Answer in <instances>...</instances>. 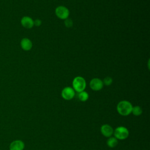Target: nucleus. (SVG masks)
Segmentation results:
<instances>
[{"instance_id": "7ed1b4c3", "label": "nucleus", "mask_w": 150, "mask_h": 150, "mask_svg": "<svg viewBox=\"0 0 150 150\" xmlns=\"http://www.w3.org/2000/svg\"><path fill=\"white\" fill-rule=\"evenodd\" d=\"M113 134L114 137H115L117 139L124 140L128 137L129 131L127 128L123 126H120L114 130Z\"/></svg>"}, {"instance_id": "f03ea898", "label": "nucleus", "mask_w": 150, "mask_h": 150, "mask_svg": "<svg viewBox=\"0 0 150 150\" xmlns=\"http://www.w3.org/2000/svg\"><path fill=\"white\" fill-rule=\"evenodd\" d=\"M72 86L74 91L80 93L85 90L86 87V81L83 77L77 76L73 79Z\"/></svg>"}, {"instance_id": "1a4fd4ad", "label": "nucleus", "mask_w": 150, "mask_h": 150, "mask_svg": "<svg viewBox=\"0 0 150 150\" xmlns=\"http://www.w3.org/2000/svg\"><path fill=\"white\" fill-rule=\"evenodd\" d=\"M100 131L103 136L109 138L112 135L114 129L111 125L108 124H104L101 127Z\"/></svg>"}, {"instance_id": "6e6552de", "label": "nucleus", "mask_w": 150, "mask_h": 150, "mask_svg": "<svg viewBox=\"0 0 150 150\" xmlns=\"http://www.w3.org/2000/svg\"><path fill=\"white\" fill-rule=\"evenodd\" d=\"M21 24L26 29H31L34 26L33 20L28 16H24L21 18Z\"/></svg>"}, {"instance_id": "9b49d317", "label": "nucleus", "mask_w": 150, "mask_h": 150, "mask_svg": "<svg viewBox=\"0 0 150 150\" xmlns=\"http://www.w3.org/2000/svg\"><path fill=\"white\" fill-rule=\"evenodd\" d=\"M118 144V139L114 137H110L107 141V145L110 148H114Z\"/></svg>"}, {"instance_id": "39448f33", "label": "nucleus", "mask_w": 150, "mask_h": 150, "mask_svg": "<svg viewBox=\"0 0 150 150\" xmlns=\"http://www.w3.org/2000/svg\"><path fill=\"white\" fill-rule=\"evenodd\" d=\"M61 95L63 99L66 100H70L74 97L75 91L72 87H66L62 90Z\"/></svg>"}, {"instance_id": "dca6fc26", "label": "nucleus", "mask_w": 150, "mask_h": 150, "mask_svg": "<svg viewBox=\"0 0 150 150\" xmlns=\"http://www.w3.org/2000/svg\"><path fill=\"white\" fill-rule=\"evenodd\" d=\"M34 25L36 26H40L42 24V21L40 19H36L35 21H33Z\"/></svg>"}, {"instance_id": "0eeeda50", "label": "nucleus", "mask_w": 150, "mask_h": 150, "mask_svg": "<svg viewBox=\"0 0 150 150\" xmlns=\"http://www.w3.org/2000/svg\"><path fill=\"white\" fill-rule=\"evenodd\" d=\"M25 148L24 142L20 139L12 141L9 146V150H23Z\"/></svg>"}, {"instance_id": "2eb2a0df", "label": "nucleus", "mask_w": 150, "mask_h": 150, "mask_svg": "<svg viewBox=\"0 0 150 150\" xmlns=\"http://www.w3.org/2000/svg\"><path fill=\"white\" fill-rule=\"evenodd\" d=\"M64 23L65 26L67 28H70L73 25V22L72 20L70 19H69V18H67L66 19H65Z\"/></svg>"}, {"instance_id": "4468645a", "label": "nucleus", "mask_w": 150, "mask_h": 150, "mask_svg": "<svg viewBox=\"0 0 150 150\" xmlns=\"http://www.w3.org/2000/svg\"><path fill=\"white\" fill-rule=\"evenodd\" d=\"M103 83V84H105V86H110L112 83V79L111 77L107 76L104 79Z\"/></svg>"}, {"instance_id": "f257e3e1", "label": "nucleus", "mask_w": 150, "mask_h": 150, "mask_svg": "<svg viewBox=\"0 0 150 150\" xmlns=\"http://www.w3.org/2000/svg\"><path fill=\"white\" fill-rule=\"evenodd\" d=\"M132 104L127 100L120 101L117 105V110L119 114L122 116H127L131 113L132 108Z\"/></svg>"}, {"instance_id": "9d476101", "label": "nucleus", "mask_w": 150, "mask_h": 150, "mask_svg": "<svg viewBox=\"0 0 150 150\" xmlns=\"http://www.w3.org/2000/svg\"><path fill=\"white\" fill-rule=\"evenodd\" d=\"M20 45L21 48L25 51H29L31 50L33 46V43L32 41L27 38H24L21 39L20 42Z\"/></svg>"}, {"instance_id": "423d86ee", "label": "nucleus", "mask_w": 150, "mask_h": 150, "mask_svg": "<svg viewBox=\"0 0 150 150\" xmlns=\"http://www.w3.org/2000/svg\"><path fill=\"white\" fill-rule=\"evenodd\" d=\"M103 81L98 78H94L90 82V87L94 91H100L103 87Z\"/></svg>"}, {"instance_id": "20e7f679", "label": "nucleus", "mask_w": 150, "mask_h": 150, "mask_svg": "<svg viewBox=\"0 0 150 150\" xmlns=\"http://www.w3.org/2000/svg\"><path fill=\"white\" fill-rule=\"evenodd\" d=\"M55 14L57 18L65 20L69 18V10L64 6H59L55 9Z\"/></svg>"}, {"instance_id": "ddd939ff", "label": "nucleus", "mask_w": 150, "mask_h": 150, "mask_svg": "<svg viewBox=\"0 0 150 150\" xmlns=\"http://www.w3.org/2000/svg\"><path fill=\"white\" fill-rule=\"evenodd\" d=\"M131 112L135 116H139L142 113V110L141 107H139V105H136V106L132 107Z\"/></svg>"}, {"instance_id": "f8f14e48", "label": "nucleus", "mask_w": 150, "mask_h": 150, "mask_svg": "<svg viewBox=\"0 0 150 150\" xmlns=\"http://www.w3.org/2000/svg\"><path fill=\"white\" fill-rule=\"evenodd\" d=\"M88 97H89L88 94L87 93V92L85 91L84 90L79 93L78 94V98L81 101H83V102L86 101L88 99Z\"/></svg>"}]
</instances>
